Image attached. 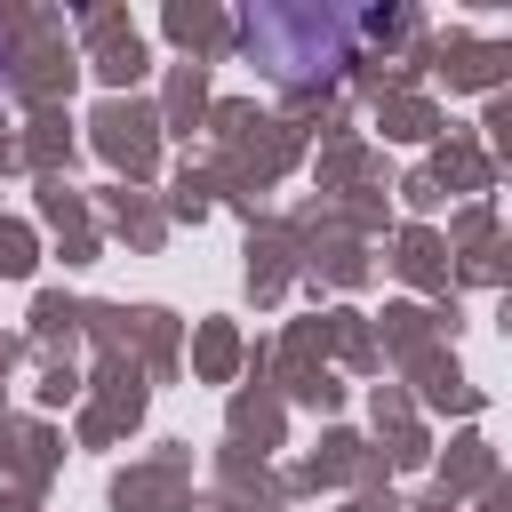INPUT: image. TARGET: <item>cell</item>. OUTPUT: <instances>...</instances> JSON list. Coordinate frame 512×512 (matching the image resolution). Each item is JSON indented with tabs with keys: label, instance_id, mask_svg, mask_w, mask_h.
<instances>
[{
	"label": "cell",
	"instance_id": "6da1fadb",
	"mask_svg": "<svg viewBox=\"0 0 512 512\" xmlns=\"http://www.w3.org/2000/svg\"><path fill=\"white\" fill-rule=\"evenodd\" d=\"M248 48H256L280 80H312V72H328V64L344 56V24L320 16V8H296V16L256 8V16H248Z\"/></svg>",
	"mask_w": 512,
	"mask_h": 512
}]
</instances>
